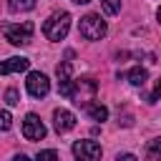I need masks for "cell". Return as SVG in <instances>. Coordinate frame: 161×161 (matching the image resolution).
<instances>
[{
    "instance_id": "6da1fadb",
    "label": "cell",
    "mask_w": 161,
    "mask_h": 161,
    "mask_svg": "<svg viewBox=\"0 0 161 161\" xmlns=\"http://www.w3.org/2000/svg\"><path fill=\"white\" fill-rule=\"evenodd\" d=\"M70 30V13L60 10V13H53L45 23H43V35L53 43H60Z\"/></svg>"
},
{
    "instance_id": "7a4b0ae2",
    "label": "cell",
    "mask_w": 161,
    "mask_h": 161,
    "mask_svg": "<svg viewBox=\"0 0 161 161\" xmlns=\"http://www.w3.org/2000/svg\"><path fill=\"white\" fill-rule=\"evenodd\" d=\"M78 33L86 38V40H101L106 33H108V25H106V20L101 18V15H86V18H80V25H78Z\"/></svg>"
},
{
    "instance_id": "3957f363",
    "label": "cell",
    "mask_w": 161,
    "mask_h": 161,
    "mask_svg": "<svg viewBox=\"0 0 161 161\" xmlns=\"http://www.w3.org/2000/svg\"><path fill=\"white\" fill-rule=\"evenodd\" d=\"M33 30H35V25L30 20L18 23V25H3V33H5L8 43H13V45H28L33 40Z\"/></svg>"
},
{
    "instance_id": "277c9868",
    "label": "cell",
    "mask_w": 161,
    "mask_h": 161,
    "mask_svg": "<svg viewBox=\"0 0 161 161\" xmlns=\"http://www.w3.org/2000/svg\"><path fill=\"white\" fill-rule=\"evenodd\" d=\"M96 91H98V86H96L93 78H80V80H73V93H70V98H73V103H78V106L86 108V106L93 101Z\"/></svg>"
},
{
    "instance_id": "5b68a950",
    "label": "cell",
    "mask_w": 161,
    "mask_h": 161,
    "mask_svg": "<svg viewBox=\"0 0 161 161\" xmlns=\"http://www.w3.org/2000/svg\"><path fill=\"white\" fill-rule=\"evenodd\" d=\"M25 88H28V93H30L33 98H45V96L50 93V80H48L45 73L33 70V73H28V78H25Z\"/></svg>"
},
{
    "instance_id": "8992f818",
    "label": "cell",
    "mask_w": 161,
    "mask_h": 161,
    "mask_svg": "<svg viewBox=\"0 0 161 161\" xmlns=\"http://www.w3.org/2000/svg\"><path fill=\"white\" fill-rule=\"evenodd\" d=\"M45 126H43V121H40V116H35V113H28L25 116V121H23V136L28 138V141H43L45 138Z\"/></svg>"
},
{
    "instance_id": "52a82bcc",
    "label": "cell",
    "mask_w": 161,
    "mask_h": 161,
    "mask_svg": "<svg viewBox=\"0 0 161 161\" xmlns=\"http://www.w3.org/2000/svg\"><path fill=\"white\" fill-rule=\"evenodd\" d=\"M101 153H103V148L96 141L86 138V141H75L73 143V156L80 158V161H96V158H101Z\"/></svg>"
},
{
    "instance_id": "ba28073f",
    "label": "cell",
    "mask_w": 161,
    "mask_h": 161,
    "mask_svg": "<svg viewBox=\"0 0 161 161\" xmlns=\"http://www.w3.org/2000/svg\"><path fill=\"white\" fill-rule=\"evenodd\" d=\"M53 128L58 133H68L70 128H75V116L65 108H55L53 111Z\"/></svg>"
},
{
    "instance_id": "9c48e42d",
    "label": "cell",
    "mask_w": 161,
    "mask_h": 161,
    "mask_svg": "<svg viewBox=\"0 0 161 161\" xmlns=\"http://www.w3.org/2000/svg\"><path fill=\"white\" fill-rule=\"evenodd\" d=\"M30 68V60L23 58V55H15V58H8L0 63V75H10V73H23Z\"/></svg>"
},
{
    "instance_id": "30bf717a",
    "label": "cell",
    "mask_w": 161,
    "mask_h": 161,
    "mask_svg": "<svg viewBox=\"0 0 161 161\" xmlns=\"http://www.w3.org/2000/svg\"><path fill=\"white\" fill-rule=\"evenodd\" d=\"M126 78H128V83H131V86H143V83H146V78H148V73H146V68L136 65V68H131V70L126 73Z\"/></svg>"
},
{
    "instance_id": "8fae6325",
    "label": "cell",
    "mask_w": 161,
    "mask_h": 161,
    "mask_svg": "<svg viewBox=\"0 0 161 161\" xmlns=\"http://www.w3.org/2000/svg\"><path fill=\"white\" fill-rule=\"evenodd\" d=\"M86 113H88L93 121H101V123L108 118V108L101 106V103H88V106H86Z\"/></svg>"
},
{
    "instance_id": "7c38bea8",
    "label": "cell",
    "mask_w": 161,
    "mask_h": 161,
    "mask_svg": "<svg viewBox=\"0 0 161 161\" xmlns=\"http://www.w3.org/2000/svg\"><path fill=\"white\" fill-rule=\"evenodd\" d=\"M8 8H10L13 13H28V10L35 8V0H10Z\"/></svg>"
},
{
    "instance_id": "4fadbf2b",
    "label": "cell",
    "mask_w": 161,
    "mask_h": 161,
    "mask_svg": "<svg viewBox=\"0 0 161 161\" xmlns=\"http://www.w3.org/2000/svg\"><path fill=\"white\" fill-rule=\"evenodd\" d=\"M55 73H58V80L65 83V80H70V75H73V65L65 60V63H60V65L55 68Z\"/></svg>"
},
{
    "instance_id": "5bb4252c",
    "label": "cell",
    "mask_w": 161,
    "mask_h": 161,
    "mask_svg": "<svg viewBox=\"0 0 161 161\" xmlns=\"http://www.w3.org/2000/svg\"><path fill=\"white\" fill-rule=\"evenodd\" d=\"M146 156H148V158H161V136L153 138V141H148V146H146Z\"/></svg>"
},
{
    "instance_id": "9a60e30c",
    "label": "cell",
    "mask_w": 161,
    "mask_h": 161,
    "mask_svg": "<svg viewBox=\"0 0 161 161\" xmlns=\"http://www.w3.org/2000/svg\"><path fill=\"white\" fill-rule=\"evenodd\" d=\"M101 5H103L106 15H118L121 13V0H101Z\"/></svg>"
},
{
    "instance_id": "2e32d148",
    "label": "cell",
    "mask_w": 161,
    "mask_h": 161,
    "mask_svg": "<svg viewBox=\"0 0 161 161\" xmlns=\"http://www.w3.org/2000/svg\"><path fill=\"white\" fill-rule=\"evenodd\" d=\"M5 101H8V106H18V103H20L18 88H8V91H5Z\"/></svg>"
},
{
    "instance_id": "e0dca14e",
    "label": "cell",
    "mask_w": 161,
    "mask_h": 161,
    "mask_svg": "<svg viewBox=\"0 0 161 161\" xmlns=\"http://www.w3.org/2000/svg\"><path fill=\"white\" fill-rule=\"evenodd\" d=\"M13 126V116L8 111H0V131H8Z\"/></svg>"
},
{
    "instance_id": "ac0fdd59",
    "label": "cell",
    "mask_w": 161,
    "mask_h": 161,
    "mask_svg": "<svg viewBox=\"0 0 161 161\" xmlns=\"http://www.w3.org/2000/svg\"><path fill=\"white\" fill-rule=\"evenodd\" d=\"M158 98H161V78L156 80V86H153V91H151V96H148L146 101H148V103H156Z\"/></svg>"
},
{
    "instance_id": "d6986e66",
    "label": "cell",
    "mask_w": 161,
    "mask_h": 161,
    "mask_svg": "<svg viewBox=\"0 0 161 161\" xmlns=\"http://www.w3.org/2000/svg\"><path fill=\"white\" fill-rule=\"evenodd\" d=\"M35 158H40V161H43V158H58V151H53V148H48V151H38Z\"/></svg>"
},
{
    "instance_id": "ffe728a7",
    "label": "cell",
    "mask_w": 161,
    "mask_h": 161,
    "mask_svg": "<svg viewBox=\"0 0 161 161\" xmlns=\"http://www.w3.org/2000/svg\"><path fill=\"white\" fill-rule=\"evenodd\" d=\"M133 158H136L133 153H118L116 156V161H133Z\"/></svg>"
},
{
    "instance_id": "44dd1931",
    "label": "cell",
    "mask_w": 161,
    "mask_h": 161,
    "mask_svg": "<svg viewBox=\"0 0 161 161\" xmlns=\"http://www.w3.org/2000/svg\"><path fill=\"white\" fill-rule=\"evenodd\" d=\"M73 3H78V5H86V3H91V0H73Z\"/></svg>"
},
{
    "instance_id": "7402d4cb",
    "label": "cell",
    "mask_w": 161,
    "mask_h": 161,
    "mask_svg": "<svg viewBox=\"0 0 161 161\" xmlns=\"http://www.w3.org/2000/svg\"><path fill=\"white\" fill-rule=\"evenodd\" d=\"M156 18H158V23H161V8H158V10H156Z\"/></svg>"
}]
</instances>
